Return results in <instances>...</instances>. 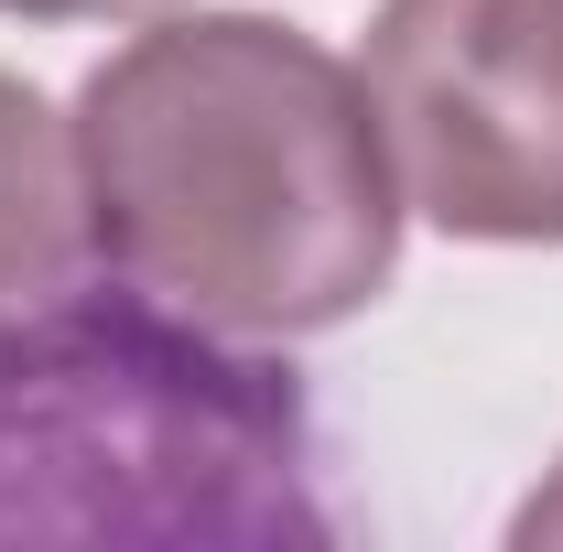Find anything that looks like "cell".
I'll return each mask as SVG.
<instances>
[{"label":"cell","mask_w":563,"mask_h":552,"mask_svg":"<svg viewBox=\"0 0 563 552\" xmlns=\"http://www.w3.org/2000/svg\"><path fill=\"white\" fill-rule=\"evenodd\" d=\"M0 11H22V22H55V0H0Z\"/></svg>","instance_id":"7"},{"label":"cell","mask_w":563,"mask_h":552,"mask_svg":"<svg viewBox=\"0 0 563 552\" xmlns=\"http://www.w3.org/2000/svg\"><path fill=\"white\" fill-rule=\"evenodd\" d=\"M325 531L314 412L261 336L120 272L0 314V552H303Z\"/></svg>","instance_id":"2"},{"label":"cell","mask_w":563,"mask_h":552,"mask_svg":"<svg viewBox=\"0 0 563 552\" xmlns=\"http://www.w3.org/2000/svg\"><path fill=\"white\" fill-rule=\"evenodd\" d=\"M357 87L422 228L563 250V0H379Z\"/></svg>","instance_id":"3"},{"label":"cell","mask_w":563,"mask_h":552,"mask_svg":"<svg viewBox=\"0 0 563 552\" xmlns=\"http://www.w3.org/2000/svg\"><path fill=\"white\" fill-rule=\"evenodd\" d=\"M174 0H55V22H152Z\"/></svg>","instance_id":"6"},{"label":"cell","mask_w":563,"mask_h":552,"mask_svg":"<svg viewBox=\"0 0 563 552\" xmlns=\"http://www.w3.org/2000/svg\"><path fill=\"white\" fill-rule=\"evenodd\" d=\"M509 542L520 552H563V466L542 487H531V498H520V520H509Z\"/></svg>","instance_id":"5"},{"label":"cell","mask_w":563,"mask_h":552,"mask_svg":"<svg viewBox=\"0 0 563 552\" xmlns=\"http://www.w3.org/2000/svg\"><path fill=\"white\" fill-rule=\"evenodd\" d=\"M87 261L217 336L357 325L401 272V174L347 55L282 11H152L76 87Z\"/></svg>","instance_id":"1"},{"label":"cell","mask_w":563,"mask_h":552,"mask_svg":"<svg viewBox=\"0 0 563 552\" xmlns=\"http://www.w3.org/2000/svg\"><path fill=\"white\" fill-rule=\"evenodd\" d=\"M87 272V185H76V120L0 66V314L44 303Z\"/></svg>","instance_id":"4"}]
</instances>
